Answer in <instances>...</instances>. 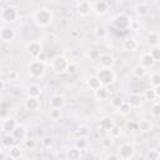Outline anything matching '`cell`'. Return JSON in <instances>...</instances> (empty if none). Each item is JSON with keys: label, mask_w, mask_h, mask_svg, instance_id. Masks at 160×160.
<instances>
[{"label": "cell", "mask_w": 160, "mask_h": 160, "mask_svg": "<svg viewBox=\"0 0 160 160\" xmlns=\"http://www.w3.org/2000/svg\"><path fill=\"white\" fill-rule=\"evenodd\" d=\"M78 71H79V65L70 61L69 65H68V69H66V74H69V75H75Z\"/></svg>", "instance_id": "cell-46"}, {"label": "cell", "mask_w": 160, "mask_h": 160, "mask_svg": "<svg viewBox=\"0 0 160 160\" xmlns=\"http://www.w3.org/2000/svg\"><path fill=\"white\" fill-rule=\"evenodd\" d=\"M95 76L99 79L101 86H105V88L112 85V84L115 82V80H116V74H115V71H114L112 69L99 68Z\"/></svg>", "instance_id": "cell-3"}, {"label": "cell", "mask_w": 160, "mask_h": 160, "mask_svg": "<svg viewBox=\"0 0 160 160\" xmlns=\"http://www.w3.org/2000/svg\"><path fill=\"white\" fill-rule=\"evenodd\" d=\"M81 158H82V151H80L75 146L68 148V150L65 152V159L66 160H81Z\"/></svg>", "instance_id": "cell-22"}, {"label": "cell", "mask_w": 160, "mask_h": 160, "mask_svg": "<svg viewBox=\"0 0 160 160\" xmlns=\"http://www.w3.org/2000/svg\"><path fill=\"white\" fill-rule=\"evenodd\" d=\"M59 160H66V159H59Z\"/></svg>", "instance_id": "cell-55"}, {"label": "cell", "mask_w": 160, "mask_h": 160, "mask_svg": "<svg viewBox=\"0 0 160 160\" xmlns=\"http://www.w3.org/2000/svg\"><path fill=\"white\" fill-rule=\"evenodd\" d=\"M114 141L115 140H112L110 136H105V138H102L100 140V145H101L102 149H110L114 145Z\"/></svg>", "instance_id": "cell-44"}, {"label": "cell", "mask_w": 160, "mask_h": 160, "mask_svg": "<svg viewBox=\"0 0 160 160\" xmlns=\"http://www.w3.org/2000/svg\"><path fill=\"white\" fill-rule=\"evenodd\" d=\"M108 134H109L108 136H110L112 140H116V139L121 138V135H122V129H121V126H119V125L115 124V125L110 129V131H109Z\"/></svg>", "instance_id": "cell-35"}, {"label": "cell", "mask_w": 160, "mask_h": 160, "mask_svg": "<svg viewBox=\"0 0 160 160\" xmlns=\"http://www.w3.org/2000/svg\"><path fill=\"white\" fill-rule=\"evenodd\" d=\"M112 26L118 30H128L131 28V24H132V20L131 18L125 14V12H119L116 14L114 18H112V21H111Z\"/></svg>", "instance_id": "cell-4"}, {"label": "cell", "mask_w": 160, "mask_h": 160, "mask_svg": "<svg viewBox=\"0 0 160 160\" xmlns=\"http://www.w3.org/2000/svg\"><path fill=\"white\" fill-rule=\"evenodd\" d=\"M94 34H95V36L98 39H106L108 38V34H109V30H108V28L104 24H98L95 26Z\"/></svg>", "instance_id": "cell-25"}, {"label": "cell", "mask_w": 160, "mask_h": 160, "mask_svg": "<svg viewBox=\"0 0 160 160\" xmlns=\"http://www.w3.org/2000/svg\"><path fill=\"white\" fill-rule=\"evenodd\" d=\"M121 48L124 51H128V52H135L138 49H139V41L135 39V38H131V36H128L122 40L121 42Z\"/></svg>", "instance_id": "cell-11"}, {"label": "cell", "mask_w": 160, "mask_h": 160, "mask_svg": "<svg viewBox=\"0 0 160 160\" xmlns=\"http://www.w3.org/2000/svg\"><path fill=\"white\" fill-rule=\"evenodd\" d=\"M126 160H132V159H126Z\"/></svg>", "instance_id": "cell-56"}, {"label": "cell", "mask_w": 160, "mask_h": 160, "mask_svg": "<svg viewBox=\"0 0 160 160\" xmlns=\"http://www.w3.org/2000/svg\"><path fill=\"white\" fill-rule=\"evenodd\" d=\"M26 51H28V54L32 58V60H35V59L38 58V55L42 51L40 41H38V40H31L30 42H28V45H26Z\"/></svg>", "instance_id": "cell-13"}, {"label": "cell", "mask_w": 160, "mask_h": 160, "mask_svg": "<svg viewBox=\"0 0 160 160\" xmlns=\"http://www.w3.org/2000/svg\"><path fill=\"white\" fill-rule=\"evenodd\" d=\"M139 60H140V65H141V66H144L145 69L152 68V66H154V64H155V61L152 60V58L150 56V54H149V52H144V54H141V55H140V58H139Z\"/></svg>", "instance_id": "cell-24"}, {"label": "cell", "mask_w": 160, "mask_h": 160, "mask_svg": "<svg viewBox=\"0 0 160 160\" xmlns=\"http://www.w3.org/2000/svg\"><path fill=\"white\" fill-rule=\"evenodd\" d=\"M146 160H160V151L156 148H151L146 152Z\"/></svg>", "instance_id": "cell-38"}, {"label": "cell", "mask_w": 160, "mask_h": 160, "mask_svg": "<svg viewBox=\"0 0 160 160\" xmlns=\"http://www.w3.org/2000/svg\"><path fill=\"white\" fill-rule=\"evenodd\" d=\"M131 110H132V109L129 106V104H128L126 101H124V102L119 106V109H116V112H118L119 115H121V116H128V115H130Z\"/></svg>", "instance_id": "cell-36"}, {"label": "cell", "mask_w": 160, "mask_h": 160, "mask_svg": "<svg viewBox=\"0 0 160 160\" xmlns=\"http://www.w3.org/2000/svg\"><path fill=\"white\" fill-rule=\"evenodd\" d=\"M34 21L36 24L38 28H48L52 24L54 21V14L52 11L49 9V8H38L35 11H34Z\"/></svg>", "instance_id": "cell-1"}, {"label": "cell", "mask_w": 160, "mask_h": 160, "mask_svg": "<svg viewBox=\"0 0 160 160\" xmlns=\"http://www.w3.org/2000/svg\"><path fill=\"white\" fill-rule=\"evenodd\" d=\"M126 102L129 104V106H130L131 109H138V108H140V106H141L142 98H141V95H140V94L132 92V94H130V95H129V98H128Z\"/></svg>", "instance_id": "cell-21"}, {"label": "cell", "mask_w": 160, "mask_h": 160, "mask_svg": "<svg viewBox=\"0 0 160 160\" xmlns=\"http://www.w3.org/2000/svg\"><path fill=\"white\" fill-rule=\"evenodd\" d=\"M90 134H91V130H90V128L88 125H80L76 129V131H75L76 138H85V139H88L90 136Z\"/></svg>", "instance_id": "cell-29"}, {"label": "cell", "mask_w": 160, "mask_h": 160, "mask_svg": "<svg viewBox=\"0 0 160 160\" xmlns=\"http://www.w3.org/2000/svg\"><path fill=\"white\" fill-rule=\"evenodd\" d=\"M24 108L30 111V112H35L40 109V99L39 98H25L24 100Z\"/></svg>", "instance_id": "cell-17"}, {"label": "cell", "mask_w": 160, "mask_h": 160, "mask_svg": "<svg viewBox=\"0 0 160 160\" xmlns=\"http://www.w3.org/2000/svg\"><path fill=\"white\" fill-rule=\"evenodd\" d=\"M19 19V10L14 5H6L0 10V20L5 25L16 22Z\"/></svg>", "instance_id": "cell-2"}, {"label": "cell", "mask_w": 160, "mask_h": 160, "mask_svg": "<svg viewBox=\"0 0 160 160\" xmlns=\"http://www.w3.org/2000/svg\"><path fill=\"white\" fill-rule=\"evenodd\" d=\"M15 30L10 25L0 26V40L2 42H11L15 39Z\"/></svg>", "instance_id": "cell-8"}, {"label": "cell", "mask_w": 160, "mask_h": 160, "mask_svg": "<svg viewBox=\"0 0 160 160\" xmlns=\"http://www.w3.org/2000/svg\"><path fill=\"white\" fill-rule=\"evenodd\" d=\"M99 62H100V68L112 69V66L115 65V58L110 52H101L99 58Z\"/></svg>", "instance_id": "cell-14"}, {"label": "cell", "mask_w": 160, "mask_h": 160, "mask_svg": "<svg viewBox=\"0 0 160 160\" xmlns=\"http://www.w3.org/2000/svg\"><path fill=\"white\" fill-rule=\"evenodd\" d=\"M110 4L105 0H98L95 2H92V12L98 16H102L109 11Z\"/></svg>", "instance_id": "cell-10"}, {"label": "cell", "mask_w": 160, "mask_h": 160, "mask_svg": "<svg viewBox=\"0 0 160 160\" xmlns=\"http://www.w3.org/2000/svg\"><path fill=\"white\" fill-rule=\"evenodd\" d=\"M115 125V120L111 118V116H102L99 121V129L105 131V132H109L110 129Z\"/></svg>", "instance_id": "cell-20"}, {"label": "cell", "mask_w": 160, "mask_h": 160, "mask_svg": "<svg viewBox=\"0 0 160 160\" xmlns=\"http://www.w3.org/2000/svg\"><path fill=\"white\" fill-rule=\"evenodd\" d=\"M25 94H26L28 98H40V95L42 94V89H41V86L39 84L32 82L26 88Z\"/></svg>", "instance_id": "cell-18"}, {"label": "cell", "mask_w": 160, "mask_h": 160, "mask_svg": "<svg viewBox=\"0 0 160 160\" xmlns=\"http://www.w3.org/2000/svg\"><path fill=\"white\" fill-rule=\"evenodd\" d=\"M28 71L30 74L31 78L34 79H41L44 78L45 72H46V65L39 60H31L29 62V66H28Z\"/></svg>", "instance_id": "cell-6"}, {"label": "cell", "mask_w": 160, "mask_h": 160, "mask_svg": "<svg viewBox=\"0 0 160 160\" xmlns=\"http://www.w3.org/2000/svg\"><path fill=\"white\" fill-rule=\"evenodd\" d=\"M149 54H150V56L152 58V60L155 62L160 61V46H152V48H150Z\"/></svg>", "instance_id": "cell-43"}, {"label": "cell", "mask_w": 160, "mask_h": 160, "mask_svg": "<svg viewBox=\"0 0 160 160\" xmlns=\"http://www.w3.org/2000/svg\"><path fill=\"white\" fill-rule=\"evenodd\" d=\"M6 118H9V115H8V109L0 108V119L4 120V119H6Z\"/></svg>", "instance_id": "cell-49"}, {"label": "cell", "mask_w": 160, "mask_h": 160, "mask_svg": "<svg viewBox=\"0 0 160 160\" xmlns=\"http://www.w3.org/2000/svg\"><path fill=\"white\" fill-rule=\"evenodd\" d=\"M5 160H14L11 156H9V155H6V158H5Z\"/></svg>", "instance_id": "cell-54"}, {"label": "cell", "mask_w": 160, "mask_h": 160, "mask_svg": "<svg viewBox=\"0 0 160 160\" xmlns=\"http://www.w3.org/2000/svg\"><path fill=\"white\" fill-rule=\"evenodd\" d=\"M35 146H36V142H35V140L31 139V138H26V139L22 141V148L26 149V150H34Z\"/></svg>", "instance_id": "cell-45"}, {"label": "cell", "mask_w": 160, "mask_h": 160, "mask_svg": "<svg viewBox=\"0 0 160 160\" xmlns=\"http://www.w3.org/2000/svg\"><path fill=\"white\" fill-rule=\"evenodd\" d=\"M5 89V81L2 79H0V91H2Z\"/></svg>", "instance_id": "cell-52"}, {"label": "cell", "mask_w": 160, "mask_h": 160, "mask_svg": "<svg viewBox=\"0 0 160 160\" xmlns=\"http://www.w3.org/2000/svg\"><path fill=\"white\" fill-rule=\"evenodd\" d=\"M1 144L5 146V148H11V146H14V145H16L18 144V141L15 140V138L11 135V134H4V136H2V139H1Z\"/></svg>", "instance_id": "cell-31"}, {"label": "cell", "mask_w": 160, "mask_h": 160, "mask_svg": "<svg viewBox=\"0 0 160 160\" xmlns=\"http://www.w3.org/2000/svg\"><path fill=\"white\" fill-rule=\"evenodd\" d=\"M5 158H6V154H5V151L0 150V160H5Z\"/></svg>", "instance_id": "cell-53"}, {"label": "cell", "mask_w": 160, "mask_h": 160, "mask_svg": "<svg viewBox=\"0 0 160 160\" xmlns=\"http://www.w3.org/2000/svg\"><path fill=\"white\" fill-rule=\"evenodd\" d=\"M158 98H159V95L156 94V91H155L154 88H149V89H146V90L144 91V99L148 100V101H150V102L156 101Z\"/></svg>", "instance_id": "cell-33"}, {"label": "cell", "mask_w": 160, "mask_h": 160, "mask_svg": "<svg viewBox=\"0 0 160 160\" xmlns=\"http://www.w3.org/2000/svg\"><path fill=\"white\" fill-rule=\"evenodd\" d=\"M16 125H18L16 119L9 116V118L1 120V125H0V128H1V131H2L4 134H11Z\"/></svg>", "instance_id": "cell-15"}, {"label": "cell", "mask_w": 160, "mask_h": 160, "mask_svg": "<svg viewBox=\"0 0 160 160\" xmlns=\"http://www.w3.org/2000/svg\"><path fill=\"white\" fill-rule=\"evenodd\" d=\"M8 155L11 156L14 160H18V159H20L21 155H22V149L16 144V145L9 148V154H8Z\"/></svg>", "instance_id": "cell-32"}, {"label": "cell", "mask_w": 160, "mask_h": 160, "mask_svg": "<svg viewBox=\"0 0 160 160\" xmlns=\"http://www.w3.org/2000/svg\"><path fill=\"white\" fill-rule=\"evenodd\" d=\"M109 95H110L109 89L105 88V86H101L100 89H98L96 91H94V96H95V99H96L98 101H104V100H106V99L109 98Z\"/></svg>", "instance_id": "cell-27"}, {"label": "cell", "mask_w": 160, "mask_h": 160, "mask_svg": "<svg viewBox=\"0 0 160 160\" xmlns=\"http://www.w3.org/2000/svg\"><path fill=\"white\" fill-rule=\"evenodd\" d=\"M136 154V149L132 144L130 142H122L119 145L118 148V155L121 160H126V159H134Z\"/></svg>", "instance_id": "cell-7"}, {"label": "cell", "mask_w": 160, "mask_h": 160, "mask_svg": "<svg viewBox=\"0 0 160 160\" xmlns=\"http://www.w3.org/2000/svg\"><path fill=\"white\" fill-rule=\"evenodd\" d=\"M150 115L154 119H158L160 116V104L158 101H154L152 105L150 106Z\"/></svg>", "instance_id": "cell-41"}, {"label": "cell", "mask_w": 160, "mask_h": 160, "mask_svg": "<svg viewBox=\"0 0 160 160\" xmlns=\"http://www.w3.org/2000/svg\"><path fill=\"white\" fill-rule=\"evenodd\" d=\"M11 135L15 138V140L19 142V141H24L26 138H28V129L25 128V125H22V124H19L18 122V125L15 126V129L12 130V132H11Z\"/></svg>", "instance_id": "cell-16"}, {"label": "cell", "mask_w": 160, "mask_h": 160, "mask_svg": "<svg viewBox=\"0 0 160 160\" xmlns=\"http://www.w3.org/2000/svg\"><path fill=\"white\" fill-rule=\"evenodd\" d=\"M69 59L64 55H56L55 58H52L51 62H50V68L55 74H65L68 65H69Z\"/></svg>", "instance_id": "cell-5"}, {"label": "cell", "mask_w": 160, "mask_h": 160, "mask_svg": "<svg viewBox=\"0 0 160 160\" xmlns=\"http://www.w3.org/2000/svg\"><path fill=\"white\" fill-rule=\"evenodd\" d=\"M40 142H41V146L44 149H50V148L54 146V138L51 135H44L41 138Z\"/></svg>", "instance_id": "cell-37"}, {"label": "cell", "mask_w": 160, "mask_h": 160, "mask_svg": "<svg viewBox=\"0 0 160 160\" xmlns=\"http://www.w3.org/2000/svg\"><path fill=\"white\" fill-rule=\"evenodd\" d=\"M125 100L121 98V96H119V95H116V96H112L111 99H110V106L112 108V109H119V106L124 102Z\"/></svg>", "instance_id": "cell-42"}, {"label": "cell", "mask_w": 160, "mask_h": 160, "mask_svg": "<svg viewBox=\"0 0 160 160\" xmlns=\"http://www.w3.org/2000/svg\"><path fill=\"white\" fill-rule=\"evenodd\" d=\"M8 79L9 80H16L18 79V72L16 71H10L8 74Z\"/></svg>", "instance_id": "cell-51"}, {"label": "cell", "mask_w": 160, "mask_h": 160, "mask_svg": "<svg viewBox=\"0 0 160 160\" xmlns=\"http://www.w3.org/2000/svg\"><path fill=\"white\" fill-rule=\"evenodd\" d=\"M149 82L151 88H159L160 86V74L159 72H152L149 78Z\"/></svg>", "instance_id": "cell-39"}, {"label": "cell", "mask_w": 160, "mask_h": 160, "mask_svg": "<svg viewBox=\"0 0 160 160\" xmlns=\"http://www.w3.org/2000/svg\"><path fill=\"white\" fill-rule=\"evenodd\" d=\"M146 41L148 44L152 48V46H159V42H160V36L156 31H150L146 34Z\"/></svg>", "instance_id": "cell-26"}, {"label": "cell", "mask_w": 160, "mask_h": 160, "mask_svg": "<svg viewBox=\"0 0 160 160\" xmlns=\"http://www.w3.org/2000/svg\"><path fill=\"white\" fill-rule=\"evenodd\" d=\"M86 85H88V86H89V89H90V90H92V91H96L98 89H100V88H101V84H100L99 79H98L95 75L90 76V78L86 80Z\"/></svg>", "instance_id": "cell-30"}, {"label": "cell", "mask_w": 160, "mask_h": 160, "mask_svg": "<svg viewBox=\"0 0 160 160\" xmlns=\"http://www.w3.org/2000/svg\"><path fill=\"white\" fill-rule=\"evenodd\" d=\"M62 116V110L61 109H49V118L52 121L60 120Z\"/></svg>", "instance_id": "cell-40"}, {"label": "cell", "mask_w": 160, "mask_h": 160, "mask_svg": "<svg viewBox=\"0 0 160 160\" xmlns=\"http://www.w3.org/2000/svg\"><path fill=\"white\" fill-rule=\"evenodd\" d=\"M151 129H152V124L148 119H141L136 122V130H139L140 132H149Z\"/></svg>", "instance_id": "cell-23"}, {"label": "cell", "mask_w": 160, "mask_h": 160, "mask_svg": "<svg viewBox=\"0 0 160 160\" xmlns=\"http://www.w3.org/2000/svg\"><path fill=\"white\" fill-rule=\"evenodd\" d=\"M131 74H132V76H135V78H138V79H142V78L146 76L148 69H145L144 66H141L140 64H138V65H135V66L131 69Z\"/></svg>", "instance_id": "cell-28"}, {"label": "cell", "mask_w": 160, "mask_h": 160, "mask_svg": "<svg viewBox=\"0 0 160 160\" xmlns=\"http://www.w3.org/2000/svg\"><path fill=\"white\" fill-rule=\"evenodd\" d=\"M74 146L76 149H79L80 151H85L89 148V141L85 138H76L75 139V142H74Z\"/></svg>", "instance_id": "cell-34"}, {"label": "cell", "mask_w": 160, "mask_h": 160, "mask_svg": "<svg viewBox=\"0 0 160 160\" xmlns=\"http://www.w3.org/2000/svg\"><path fill=\"white\" fill-rule=\"evenodd\" d=\"M0 10H1V9H0Z\"/></svg>", "instance_id": "cell-57"}, {"label": "cell", "mask_w": 160, "mask_h": 160, "mask_svg": "<svg viewBox=\"0 0 160 160\" xmlns=\"http://www.w3.org/2000/svg\"><path fill=\"white\" fill-rule=\"evenodd\" d=\"M76 12L80 16H88L90 12H92V2L88 0H81L76 2Z\"/></svg>", "instance_id": "cell-9"}, {"label": "cell", "mask_w": 160, "mask_h": 160, "mask_svg": "<svg viewBox=\"0 0 160 160\" xmlns=\"http://www.w3.org/2000/svg\"><path fill=\"white\" fill-rule=\"evenodd\" d=\"M35 60H39V61H41V62H44V64H45V62L48 61V55H46L44 51H41V52L38 55V58H36Z\"/></svg>", "instance_id": "cell-48"}, {"label": "cell", "mask_w": 160, "mask_h": 160, "mask_svg": "<svg viewBox=\"0 0 160 160\" xmlns=\"http://www.w3.org/2000/svg\"><path fill=\"white\" fill-rule=\"evenodd\" d=\"M105 160H121V159L119 158V155H118V154H114V152H111V154L106 155Z\"/></svg>", "instance_id": "cell-50"}, {"label": "cell", "mask_w": 160, "mask_h": 160, "mask_svg": "<svg viewBox=\"0 0 160 160\" xmlns=\"http://www.w3.org/2000/svg\"><path fill=\"white\" fill-rule=\"evenodd\" d=\"M134 11L139 18H145L150 14V5L148 2H138L134 8Z\"/></svg>", "instance_id": "cell-19"}, {"label": "cell", "mask_w": 160, "mask_h": 160, "mask_svg": "<svg viewBox=\"0 0 160 160\" xmlns=\"http://www.w3.org/2000/svg\"><path fill=\"white\" fill-rule=\"evenodd\" d=\"M100 51L99 50H96V49H92V50H90L89 51V60L90 61H92V62H95V61H99V58H100Z\"/></svg>", "instance_id": "cell-47"}, {"label": "cell", "mask_w": 160, "mask_h": 160, "mask_svg": "<svg viewBox=\"0 0 160 160\" xmlns=\"http://www.w3.org/2000/svg\"><path fill=\"white\" fill-rule=\"evenodd\" d=\"M65 102L66 99L62 94H54L49 100V109H62Z\"/></svg>", "instance_id": "cell-12"}]
</instances>
